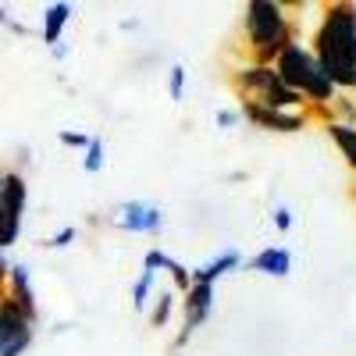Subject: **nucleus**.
<instances>
[{"instance_id": "obj_1", "label": "nucleus", "mask_w": 356, "mask_h": 356, "mask_svg": "<svg viewBox=\"0 0 356 356\" xmlns=\"http://www.w3.org/2000/svg\"><path fill=\"white\" fill-rule=\"evenodd\" d=\"M310 54L317 57L321 72L332 79L335 89H353V79H356V4L353 0L324 4Z\"/></svg>"}, {"instance_id": "obj_2", "label": "nucleus", "mask_w": 356, "mask_h": 356, "mask_svg": "<svg viewBox=\"0 0 356 356\" xmlns=\"http://www.w3.org/2000/svg\"><path fill=\"white\" fill-rule=\"evenodd\" d=\"M296 43V25L275 0H250L243 11V47L250 54L246 65H275Z\"/></svg>"}, {"instance_id": "obj_3", "label": "nucleus", "mask_w": 356, "mask_h": 356, "mask_svg": "<svg viewBox=\"0 0 356 356\" xmlns=\"http://www.w3.org/2000/svg\"><path fill=\"white\" fill-rule=\"evenodd\" d=\"M239 104H257V107H271V111H300L307 100L282 82L275 65H243L228 75Z\"/></svg>"}, {"instance_id": "obj_4", "label": "nucleus", "mask_w": 356, "mask_h": 356, "mask_svg": "<svg viewBox=\"0 0 356 356\" xmlns=\"http://www.w3.org/2000/svg\"><path fill=\"white\" fill-rule=\"evenodd\" d=\"M275 72L282 75V82L292 89V93H300L307 104H314V107H328L332 100H335V86H332V79L321 72V65H317V57L296 40L278 61H275Z\"/></svg>"}, {"instance_id": "obj_5", "label": "nucleus", "mask_w": 356, "mask_h": 356, "mask_svg": "<svg viewBox=\"0 0 356 356\" xmlns=\"http://www.w3.org/2000/svg\"><path fill=\"white\" fill-rule=\"evenodd\" d=\"M29 346H33V321L8 296H0V356H22Z\"/></svg>"}, {"instance_id": "obj_6", "label": "nucleus", "mask_w": 356, "mask_h": 356, "mask_svg": "<svg viewBox=\"0 0 356 356\" xmlns=\"http://www.w3.org/2000/svg\"><path fill=\"white\" fill-rule=\"evenodd\" d=\"M211 310H214V285L193 282L189 292H186V300H182V332H178V339H175V349H182L193 339V332L211 317Z\"/></svg>"}, {"instance_id": "obj_7", "label": "nucleus", "mask_w": 356, "mask_h": 356, "mask_svg": "<svg viewBox=\"0 0 356 356\" xmlns=\"http://www.w3.org/2000/svg\"><path fill=\"white\" fill-rule=\"evenodd\" d=\"M25 200H29V186L18 171H8L0 178V207H4V225H8V243L18 239L22 232V214H25Z\"/></svg>"}, {"instance_id": "obj_8", "label": "nucleus", "mask_w": 356, "mask_h": 356, "mask_svg": "<svg viewBox=\"0 0 356 356\" xmlns=\"http://www.w3.org/2000/svg\"><path fill=\"white\" fill-rule=\"evenodd\" d=\"M114 225L125 232H143V235H157L164 228V214L154 203H139V200H125L114 207Z\"/></svg>"}, {"instance_id": "obj_9", "label": "nucleus", "mask_w": 356, "mask_h": 356, "mask_svg": "<svg viewBox=\"0 0 356 356\" xmlns=\"http://www.w3.org/2000/svg\"><path fill=\"white\" fill-rule=\"evenodd\" d=\"M239 118H246V122L267 132H300L310 122L303 111H271V107H257V104H239Z\"/></svg>"}, {"instance_id": "obj_10", "label": "nucleus", "mask_w": 356, "mask_h": 356, "mask_svg": "<svg viewBox=\"0 0 356 356\" xmlns=\"http://www.w3.org/2000/svg\"><path fill=\"white\" fill-rule=\"evenodd\" d=\"M0 296H8V300L36 324L40 310H36V296H33V285H29V267H25V264H11V271H8V289L0 292Z\"/></svg>"}, {"instance_id": "obj_11", "label": "nucleus", "mask_w": 356, "mask_h": 356, "mask_svg": "<svg viewBox=\"0 0 356 356\" xmlns=\"http://www.w3.org/2000/svg\"><path fill=\"white\" fill-rule=\"evenodd\" d=\"M246 271L271 275V278H285V275L292 271V257H289V250H282V246H267V250H260L253 260H246Z\"/></svg>"}, {"instance_id": "obj_12", "label": "nucleus", "mask_w": 356, "mask_h": 356, "mask_svg": "<svg viewBox=\"0 0 356 356\" xmlns=\"http://www.w3.org/2000/svg\"><path fill=\"white\" fill-rule=\"evenodd\" d=\"M243 264V257H239V250H221L214 260H207L203 267H196V271H189V278L193 282H200V285H214L218 278H225L228 271H235V267Z\"/></svg>"}, {"instance_id": "obj_13", "label": "nucleus", "mask_w": 356, "mask_h": 356, "mask_svg": "<svg viewBox=\"0 0 356 356\" xmlns=\"http://www.w3.org/2000/svg\"><path fill=\"white\" fill-rule=\"evenodd\" d=\"M143 267H146V271H154V275H157V271H168V275L175 278V285H178V292H182V296H186V292H189V285H193L189 271H186V267L178 264L175 257H168L164 250H150V253L143 257Z\"/></svg>"}, {"instance_id": "obj_14", "label": "nucleus", "mask_w": 356, "mask_h": 356, "mask_svg": "<svg viewBox=\"0 0 356 356\" xmlns=\"http://www.w3.org/2000/svg\"><path fill=\"white\" fill-rule=\"evenodd\" d=\"M68 22H72V4H50L47 15H43V43L47 47L61 43V33H65Z\"/></svg>"}, {"instance_id": "obj_15", "label": "nucleus", "mask_w": 356, "mask_h": 356, "mask_svg": "<svg viewBox=\"0 0 356 356\" xmlns=\"http://www.w3.org/2000/svg\"><path fill=\"white\" fill-rule=\"evenodd\" d=\"M332 136V143L339 146V154L346 157V164L356 171V125H342V122H328L324 125Z\"/></svg>"}, {"instance_id": "obj_16", "label": "nucleus", "mask_w": 356, "mask_h": 356, "mask_svg": "<svg viewBox=\"0 0 356 356\" xmlns=\"http://www.w3.org/2000/svg\"><path fill=\"white\" fill-rule=\"evenodd\" d=\"M154 271H146V267H143V275L136 278V285H132V307L136 310H143L146 307V300H150V292H154Z\"/></svg>"}, {"instance_id": "obj_17", "label": "nucleus", "mask_w": 356, "mask_h": 356, "mask_svg": "<svg viewBox=\"0 0 356 356\" xmlns=\"http://www.w3.org/2000/svg\"><path fill=\"white\" fill-rule=\"evenodd\" d=\"M82 168H86L89 175L104 171V139H100V136H89V146H86V161H82Z\"/></svg>"}, {"instance_id": "obj_18", "label": "nucleus", "mask_w": 356, "mask_h": 356, "mask_svg": "<svg viewBox=\"0 0 356 356\" xmlns=\"http://www.w3.org/2000/svg\"><path fill=\"white\" fill-rule=\"evenodd\" d=\"M171 310H175V292H161L157 307L150 310V324H154V328H164V324L171 321Z\"/></svg>"}, {"instance_id": "obj_19", "label": "nucleus", "mask_w": 356, "mask_h": 356, "mask_svg": "<svg viewBox=\"0 0 356 356\" xmlns=\"http://www.w3.org/2000/svg\"><path fill=\"white\" fill-rule=\"evenodd\" d=\"M332 122H342V125H353L356 122V104L349 97H339L335 93V100H332Z\"/></svg>"}, {"instance_id": "obj_20", "label": "nucleus", "mask_w": 356, "mask_h": 356, "mask_svg": "<svg viewBox=\"0 0 356 356\" xmlns=\"http://www.w3.org/2000/svg\"><path fill=\"white\" fill-rule=\"evenodd\" d=\"M168 97L175 104H182V97H186V68L182 65H171V72H168Z\"/></svg>"}, {"instance_id": "obj_21", "label": "nucleus", "mask_w": 356, "mask_h": 356, "mask_svg": "<svg viewBox=\"0 0 356 356\" xmlns=\"http://www.w3.org/2000/svg\"><path fill=\"white\" fill-rule=\"evenodd\" d=\"M57 139H61L65 146H75V150H86V146H89V136L86 132H72V129H61Z\"/></svg>"}, {"instance_id": "obj_22", "label": "nucleus", "mask_w": 356, "mask_h": 356, "mask_svg": "<svg viewBox=\"0 0 356 356\" xmlns=\"http://www.w3.org/2000/svg\"><path fill=\"white\" fill-rule=\"evenodd\" d=\"M72 239H75V228L68 225V228H61V232H57L54 239H47V246H54V250H65V246H68Z\"/></svg>"}, {"instance_id": "obj_23", "label": "nucleus", "mask_w": 356, "mask_h": 356, "mask_svg": "<svg viewBox=\"0 0 356 356\" xmlns=\"http://www.w3.org/2000/svg\"><path fill=\"white\" fill-rule=\"evenodd\" d=\"M275 228L278 232H289L292 228V211H289V207H275Z\"/></svg>"}, {"instance_id": "obj_24", "label": "nucleus", "mask_w": 356, "mask_h": 356, "mask_svg": "<svg viewBox=\"0 0 356 356\" xmlns=\"http://www.w3.org/2000/svg\"><path fill=\"white\" fill-rule=\"evenodd\" d=\"M218 125H221V129L239 125V111H228V107H221V111H218Z\"/></svg>"}, {"instance_id": "obj_25", "label": "nucleus", "mask_w": 356, "mask_h": 356, "mask_svg": "<svg viewBox=\"0 0 356 356\" xmlns=\"http://www.w3.org/2000/svg\"><path fill=\"white\" fill-rule=\"evenodd\" d=\"M0 178H4V171H0ZM8 225H4V207H0V250H8Z\"/></svg>"}, {"instance_id": "obj_26", "label": "nucleus", "mask_w": 356, "mask_h": 356, "mask_svg": "<svg viewBox=\"0 0 356 356\" xmlns=\"http://www.w3.org/2000/svg\"><path fill=\"white\" fill-rule=\"evenodd\" d=\"M8 271H11V264L4 260V250H0V285H4V282H8Z\"/></svg>"}, {"instance_id": "obj_27", "label": "nucleus", "mask_w": 356, "mask_h": 356, "mask_svg": "<svg viewBox=\"0 0 356 356\" xmlns=\"http://www.w3.org/2000/svg\"><path fill=\"white\" fill-rule=\"evenodd\" d=\"M0 22H8V15H4V11H0Z\"/></svg>"}, {"instance_id": "obj_28", "label": "nucleus", "mask_w": 356, "mask_h": 356, "mask_svg": "<svg viewBox=\"0 0 356 356\" xmlns=\"http://www.w3.org/2000/svg\"><path fill=\"white\" fill-rule=\"evenodd\" d=\"M353 89H356V79H353Z\"/></svg>"}]
</instances>
